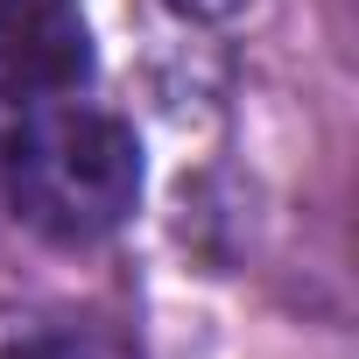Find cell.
Segmentation results:
<instances>
[{
    "instance_id": "obj_1",
    "label": "cell",
    "mask_w": 359,
    "mask_h": 359,
    "mask_svg": "<svg viewBox=\"0 0 359 359\" xmlns=\"http://www.w3.org/2000/svg\"><path fill=\"white\" fill-rule=\"evenodd\" d=\"M8 198L43 240L92 247L120 233L141 198V141L127 120L78 99L22 106L8 134Z\"/></svg>"
},
{
    "instance_id": "obj_2",
    "label": "cell",
    "mask_w": 359,
    "mask_h": 359,
    "mask_svg": "<svg viewBox=\"0 0 359 359\" xmlns=\"http://www.w3.org/2000/svg\"><path fill=\"white\" fill-rule=\"evenodd\" d=\"M92 78V29L78 0H0V99L43 106Z\"/></svg>"
},
{
    "instance_id": "obj_3",
    "label": "cell",
    "mask_w": 359,
    "mask_h": 359,
    "mask_svg": "<svg viewBox=\"0 0 359 359\" xmlns=\"http://www.w3.org/2000/svg\"><path fill=\"white\" fill-rule=\"evenodd\" d=\"M0 359H134L120 338H106V331H78V324H64V331H29V338H15V345H0Z\"/></svg>"
},
{
    "instance_id": "obj_4",
    "label": "cell",
    "mask_w": 359,
    "mask_h": 359,
    "mask_svg": "<svg viewBox=\"0 0 359 359\" xmlns=\"http://www.w3.org/2000/svg\"><path fill=\"white\" fill-rule=\"evenodd\" d=\"M169 15H184V22H233V15H247L254 0H162Z\"/></svg>"
}]
</instances>
